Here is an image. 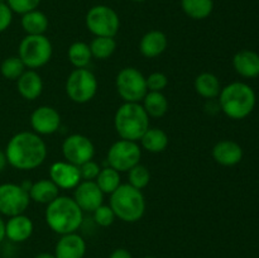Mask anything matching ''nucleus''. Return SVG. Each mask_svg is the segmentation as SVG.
Masks as SVG:
<instances>
[{
  "instance_id": "43",
  "label": "nucleus",
  "mask_w": 259,
  "mask_h": 258,
  "mask_svg": "<svg viewBox=\"0 0 259 258\" xmlns=\"http://www.w3.org/2000/svg\"><path fill=\"white\" fill-rule=\"evenodd\" d=\"M144 258H156V257H151V255H147V257H144Z\"/></svg>"
},
{
  "instance_id": "29",
  "label": "nucleus",
  "mask_w": 259,
  "mask_h": 258,
  "mask_svg": "<svg viewBox=\"0 0 259 258\" xmlns=\"http://www.w3.org/2000/svg\"><path fill=\"white\" fill-rule=\"evenodd\" d=\"M95 182L104 194H113L121 185L120 175L116 169L111 168L110 166L100 169L98 177L95 179Z\"/></svg>"
},
{
  "instance_id": "6",
  "label": "nucleus",
  "mask_w": 259,
  "mask_h": 258,
  "mask_svg": "<svg viewBox=\"0 0 259 258\" xmlns=\"http://www.w3.org/2000/svg\"><path fill=\"white\" fill-rule=\"evenodd\" d=\"M52 51V43L45 34L25 35L19 45L18 56L25 67L34 70L50 62Z\"/></svg>"
},
{
  "instance_id": "42",
  "label": "nucleus",
  "mask_w": 259,
  "mask_h": 258,
  "mask_svg": "<svg viewBox=\"0 0 259 258\" xmlns=\"http://www.w3.org/2000/svg\"><path fill=\"white\" fill-rule=\"evenodd\" d=\"M132 2H136V3H142V2H146V0H132Z\"/></svg>"
},
{
  "instance_id": "10",
  "label": "nucleus",
  "mask_w": 259,
  "mask_h": 258,
  "mask_svg": "<svg viewBox=\"0 0 259 258\" xmlns=\"http://www.w3.org/2000/svg\"><path fill=\"white\" fill-rule=\"evenodd\" d=\"M142 149L137 142L119 139L113 143L108 152V163L118 172H128L139 163Z\"/></svg>"
},
{
  "instance_id": "5",
  "label": "nucleus",
  "mask_w": 259,
  "mask_h": 258,
  "mask_svg": "<svg viewBox=\"0 0 259 258\" xmlns=\"http://www.w3.org/2000/svg\"><path fill=\"white\" fill-rule=\"evenodd\" d=\"M116 218L125 223H136L146 211V199L141 190L132 185H120L113 194H110V204Z\"/></svg>"
},
{
  "instance_id": "30",
  "label": "nucleus",
  "mask_w": 259,
  "mask_h": 258,
  "mask_svg": "<svg viewBox=\"0 0 259 258\" xmlns=\"http://www.w3.org/2000/svg\"><path fill=\"white\" fill-rule=\"evenodd\" d=\"M89 46L93 57L98 60H106L115 51L116 42L113 37H95Z\"/></svg>"
},
{
  "instance_id": "18",
  "label": "nucleus",
  "mask_w": 259,
  "mask_h": 258,
  "mask_svg": "<svg viewBox=\"0 0 259 258\" xmlns=\"http://www.w3.org/2000/svg\"><path fill=\"white\" fill-rule=\"evenodd\" d=\"M212 157L223 166H234L243 158V149L237 142L220 141L212 148Z\"/></svg>"
},
{
  "instance_id": "9",
  "label": "nucleus",
  "mask_w": 259,
  "mask_h": 258,
  "mask_svg": "<svg viewBox=\"0 0 259 258\" xmlns=\"http://www.w3.org/2000/svg\"><path fill=\"white\" fill-rule=\"evenodd\" d=\"M115 85L119 96L125 103H139L148 93L146 77L136 67L123 68L116 76Z\"/></svg>"
},
{
  "instance_id": "15",
  "label": "nucleus",
  "mask_w": 259,
  "mask_h": 258,
  "mask_svg": "<svg viewBox=\"0 0 259 258\" xmlns=\"http://www.w3.org/2000/svg\"><path fill=\"white\" fill-rule=\"evenodd\" d=\"M50 180H52L58 189H75L81 182V175L78 166L67 161L55 162L50 168Z\"/></svg>"
},
{
  "instance_id": "40",
  "label": "nucleus",
  "mask_w": 259,
  "mask_h": 258,
  "mask_svg": "<svg viewBox=\"0 0 259 258\" xmlns=\"http://www.w3.org/2000/svg\"><path fill=\"white\" fill-rule=\"evenodd\" d=\"M5 239V222L0 215V243Z\"/></svg>"
},
{
  "instance_id": "35",
  "label": "nucleus",
  "mask_w": 259,
  "mask_h": 258,
  "mask_svg": "<svg viewBox=\"0 0 259 258\" xmlns=\"http://www.w3.org/2000/svg\"><path fill=\"white\" fill-rule=\"evenodd\" d=\"M146 82L148 91H159V93H162V90L166 89L167 83H168V78L164 73L153 72L148 77H146Z\"/></svg>"
},
{
  "instance_id": "28",
  "label": "nucleus",
  "mask_w": 259,
  "mask_h": 258,
  "mask_svg": "<svg viewBox=\"0 0 259 258\" xmlns=\"http://www.w3.org/2000/svg\"><path fill=\"white\" fill-rule=\"evenodd\" d=\"M68 60L76 68H86V66L91 62L90 46L85 42H75L68 48Z\"/></svg>"
},
{
  "instance_id": "39",
  "label": "nucleus",
  "mask_w": 259,
  "mask_h": 258,
  "mask_svg": "<svg viewBox=\"0 0 259 258\" xmlns=\"http://www.w3.org/2000/svg\"><path fill=\"white\" fill-rule=\"evenodd\" d=\"M7 164H8V159H7V156H5V152L0 149V172L4 171Z\"/></svg>"
},
{
  "instance_id": "33",
  "label": "nucleus",
  "mask_w": 259,
  "mask_h": 258,
  "mask_svg": "<svg viewBox=\"0 0 259 258\" xmlns=\"http://www.w3.org/2000/svg\"><path fill=\"white\" fill-rule=\"evenodd\" d=\"M115 214H114L113 209H111L109 205H100L98 209L94 211V220L96 222V224H99L100 227H110L111 224L115 220Z\"/></svg>"
},
{
  "instance_id": "44",
  "label": "nucleus",
  "mask_w": 259,
  "mask_h": 258,
  "mask_svg": "<svg viewBox=\"0 0 259 258\" xmlns=\"http://www.w3.org/2000/svg\"><path fill=\"white\" fill-rule=\"evenodd\" d=\"M0 3H7V0H0Z\"/></svg>"
},
{
  "instance_id": "24",
  "label": "nucleus",
  "mask_w": 259,
  "mask_h": 258,
  "mask_svg": "<svg viewBox=\"0 0 259 258\" xmlns=\"http://www.w3.org/2000/svg\"><path fill=\"white\" fill-rule=\"evenodd\" d=\"M22 27L27 35L45 34L48 29V18L40 10H32L22 15Z\"/></svg>"
},
{
  "instance_id": "2",
  "label": "nucleus",
  "mask_w": 259,
  "mask_h": 258,
  "mask_svg": "<svg viewBox=\"0 0 259 258\" xmlns=\"http://www.w3.org/2000/svg\"><path fill=\"white\" fill-rule=\"evenodd\" d=\"M46 222L60 235L76 233L83 222V211L72 197L58 196L47 205Z\"/></svg>"
},
{
  "instance_id": "32",
  "label": "nucleus",
  "mask_w": 259,
  "mask_h": 258,
  "mask_svg": "<svg viewBox=\"0 0 259 258\" xmlns=\"http://www.w3.org/2000/svg\"><path fill=\"white\" fill-rule=\"evenodd\" d=\"M128 172L129 185H132V186L138 190H142L148 186L149 181H151V174H149L148 168L146 166L138 163L133 168L129 169Z\"/></svg>"
},
{
  "instance_id": "34",
  "label": "nucleus",
  "mask_w": 259,
  "mask_h": 258,
  "mask_svg": "<svg viewBox=\"0 0 259 258\" xmlns=\"http://www.w3.org/2000/svg\"><path fill=\"white\" fill-rule=\"evenodd\" d=\"M40 0H7V4L9 5L12 12L22 15L37 9Z\"/></svg>"
},
{
  "instance_id": "3",
  "label": "nucleus",
  "mask_w": 259,
  "mask_h": 258,
  "mask_svg": "<svg viewBox=\"0 0 259 258\" xmlns=\"http://www.w3.org/2000/svg\"><path fill=\"white\" fill-rule=\"evenodd\" d=\"M220 109L227 116L240 120L249 115L255 106V94L244 82H232L219 94Z\"/></svg>"
},
{
  "instance_id": "21",
  "label": "nucleus",
  "mask_w": 259,
  "mask_h": 258,
  "mask_svg": "<svg viewBox=\"0 0 259 258\" xmlns=\"http://www.w3.org/2000/svg\"><path fill=\"white\" fill-rule=\"evenodd\" d=\"M235 71L243 77L254 78L259 76V55L253 51L244 50L238 52L233 58Z\"/></svg>"
},
{
  "instance_id": "41",
  "label": "nucleus",
  "mask_w": 259,
  "mask_h": 258,
  "mask_svg": "<svg viewBox=\"0 0 259 258\" xmlns=\"http://www.w3.org/2000/svg\"><path fill=\"white\" fill-rule=\"evenodd\" d=\"M34 258H56V255L52 254V253L43 252V253H38Z\"/></svg>"
},
{
  "instance_id": "17",
  "label": "nucleus",
  "mask_w": 259,
  "mask_h": 258,
  "mask_svg": "<svg viewBox=\"0 0 259 258\" xmlns=\"http://www.w3.org/2000/svg\"><path fill=\"white\" fill-rule=\"evenodd\" d=\"M34 225L29 217L24 214L10 217L8 222H5V238L14 243H22L29 239L32 235Z\"/></svg>"
},
{
  "instance_id": "22",
  "label": "nucleus",
  "mask_w": 259,
  "mask_h": 258,
  "mask_svg": "<svg viewBox=\"0 0 259 258\" xmlns=\"http://www.w3.org/2000/svg\"><path fill=\"white\" fill-rule=\"evenodd\" d=\"M58 191H60V189L52 180H39L37 182H33L28 194L33 201L48 205L56 197L60 196Z\"/></svg>"
},
{
  "instance_id": "19",
  "label": "nucleus",
  "mask_w": 259,
  "mask_h": 258,
  "mask_svg": "<svg viewBox=\"0 0 259 258\" xmlns=\"http://www.w3.org/2000/svg\"><path fill=\"white\" fill-rule=\"evenodd\" d=\"M18 93L25 100H35L42 94L43 81L39 73L34 70H27L17 80Z\"/></svg>"
},
{
  "instance_id": "1",
  "label": "nucleus",
  "mask_w": 259,
  "mask_h": 258,
  "mask_svg": "<svg viewBox=\"0 0 259 258\" xmlns=\"http://www.w3.org/2000/svg\"><path fill=\"white\" fill-rule=\"evenodd\" d=\"M4 152L10 166L29 171L45 162L47 146L34 132H19L9 139Z\"/></svg>"
},
{
  "instance_id": "25",
  "label": "nucleus",
  "mask_w": 259,
  "mask_h": 258,
  "mask_svg": "<svg viewBox=\"0 0 259 258\" xmlns=\"http://www.w3.org/2000/svg\"><path fill=\"white\" fill-rule=\"evenodd\" d=\"M195 90L205 99H214L219 96L222 91L220 81L214 73L202 72L195 78Z\"/></svg>"
},
{
  "instance_id": "13",
  "label": "nucleus",
  "mask_w": 259,
  "mask_h": 258,
  "mask_svg": "<svg viewBox=\"0 0 259 258\" xmlns=\"http://www.w3.org/2000/svg\"><path fill=\"white\" fill-rule=\"evenodd\" d=\"M30 125L38 136H50L60 128L61 115L52 106H39L30 115Z\"/></svg>"
},
{
  "instance_id": "14",
  "label": "nucleus",
  "mask_w": 259,
  "mask_h": 258,
  "mask_svg": "<svg viewBox=\"0 0 259 258\" xmlns=\"http://www.w3.org/2000/svg\"><path fill=\"white\" fill-rule=\"evenodd\" d=\"M73 200L82 211L94 212L104 201V192L95 181H82L75 187Z\"/></svg>"
},
{
  "instance_id": "36",
  "label": "nucleus",
  "mask_w": 259,
  "mask_h": 258,
  "mask_svg": "<svg viewBox=\"0 0 259 258\" xmlns=\"http://www.w3.org/2000/svg\"><path fill=\"white\" fill-rule=\"evenodd\" d=\"M80 169L81 180H85V181H94V180L98 177L99 172H100V166L96 163L95 161H88L85 163H82L81 166H78Z\"/></svg>"
},
{
  "instance_id": "37",
  "label": "nucleus",
  "mask_w": 259,
  "mask_h": 258,
  "mask_svg": "<svg viewBox=\"0 0 259 258\" xmlns=\"http://www.w3.org/2000/svg\"><path fill=\"white\" fill-rule=\"evenodd\" d=\"M13 20V12L7 3H0V33L10 27Z\"/></svg>"
},
{
  "instance_id": "8",
  "label": "nucleus",
  "mask_w": 259,
  "mask_h": 258,
  "mask_svg": "<svg viewBox=\"0 0 259 258\" xmlns=\"http://www.w3.org/2000/svg\"><path fill=\"white\" fill-rule=\"evenodd\" d=\"M86 27L95 37H115L120 27L119 15L106 5H95L86 14Z\"/></svg>"
},
{
  "instance_id": "23",
  "label": "nucleus",
  "mask_w": 259,
  "mask_h": 258,
  "mask_svg": "<svg viewBox=\"0 0 259 258\" xmlns=\"http://www.w3.org/2000/svg\"><path fill=\"white\" fill-rule=\"evenodd\" d=\"M139 141L146 151L151 153H161L167 148L169 139L166 132L162 129L148 128Z\"/></svg>"
},
{
  "instance_id": "38",
  "label": "nucleus",
  "mask_w": 259,
  "mask_h": 258,
  "mask_svg": "<svg viewBox=\"0 0 259 258\" xmlns=\"http://www.w3.org/2000/svg\"><path fill=\"white\" fill-rule=\"evenodd\" d=\"M109 258H133L132 257L131 252L125 248H118V249L113 250Z\"/></svg>"
},
{
  "instance_id": "4",
  "label": "nucleus",
  "mask_w": 259,
  "mask_h": 258,
  "mask_svg": "<svg viewBox=\"0 0 259 258\" xmlns=\"http://www.w3.org/2000/svg\"><path fill=\"white\" fill-rule=\"evenodd\" d=\"M114 125L121 139L137 142L149 128V115L139 103H124L116 110Z\"/></svg>"
},
{
  "instance_id": "20",
  "label": "nucleus",
  "mask_w": 259,
  "mask_h": 258,
  "mask_svg": "<svg viewBox=\"0 0 259 258\" xmlns=\"http://www.w3.org/2000/svg\"><path fill=\"white\" fill-rule=\"evenodd\" d=\"M168 40L166 34L161 30H149L148 33L142 37L139 43V50L141 53L147 58L158 57L159 55L166 51Z\"/></svg>"
},
{
  "instance_id": "27",
  "label": "nucleus",
  "mask_w": 259,
  "mask_h": 258,
  "mask_svg": "<svg viewBox=\"0 0 259 258\" xmlns=\"http://www.w3.org/2000/svg\"><path fill=\"white\" fill-rule=\"evenodd\" d=\"M181 8L187 17L201 20L209 17L214 9L212 0H181Z\"/></svg>"
},
{
  "instance_id": "26",
  "label": "nucleus",
  "mask_w": 259,
  "mask_h": 258,
  "mask_svg": "<svg viewBox=\"0 0 259 258\" xmlns=\"http://www.w3.org/2000/svg\"><path fill=\"white\" fill-rule=\"evenodd\" d=\"M143 108L152 118H161L168 110V100L159 91H148L143 99Z\"/></svg>"
},
{
  "instance_id": "31",
  "label": "nucleus",
  "mask_w": 259,
  "mask_h": 258,
  "mask_svg": "<svg viewBox=\"0 0 259 258\" xmlns=\"http://www.w3.org/2000/svg\"><path fill=\"white\" fill-rule=\"evenodd\" d=\"M25 68L27 67L19 58V56H10L2 62L0 72H2L3 77H5L7 80L17 81L23 75Z\"/></svg>"
},
{
  "instance_id": "12",
  "label": "nucleus",
  "mask_w": 259,
  "mask_h": 258,
  "mask_svg": "<svg viewBox=\"0 0 259 258\" xmlns=\"http://www.w3.org/2000/svg\"><path fill=\"white\" fill-rule=\"evenodd\" d=\"M62 153L66 161L75 166H81L94 158L95 147L88 137L82 134H71L63 141Z\"/></svg>"
},
{
  "instance_id": "7",
  "label": "nucleus",
  "mask_w": 259,
  "mask_h": 258,
  "mask_svg": "<svg viewBox=\"0 0 259 258\" xmlns=\"http://www.w3.org/2000/svg\"><path fill=\"white\" fill-rule=\"evenodd\" d=\"M98 91V78L88 68H76L66 81L67 96L77 104L89 103Z\"/></svg>"
},
{
  "instance_id": "16",
  "label": "nucleus",
  "mask_w": 259,
  "mask_h": 258,
  "mask_svg": "<svg viewBox=\"0 0 259 258\" xmlns=\"http://www.w3.org/2000/svg\"><path fill=\"white\" fill-rule=\"evenodd\" d=\"M86 253V242L77 233L65 234L58 239L55 247L56 258H83Z\"/></svg>"
},
{
  "instance_id": "11",
  "label": "nucleus",
  "mask_w": 259,
  "mask_h": 258,
  "mask_svg": "<svg viewBox=\"0 0 259 258\" xmlns=\"http://www.w3.org/2000/svg\"><path fill=\"white\" fill-rule=\"evenodd\" d=\"M30 202L29 194L22 185L2 184L0 185V215L15 217L24 214Z\"/></svg>"
}]
</instances>
